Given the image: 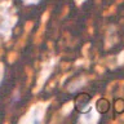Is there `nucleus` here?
Segmentation results:
<instances>
[{
    "label": "nucleus",
    "instance_id": "1",
    "mask_svg": "<svg viewBox=\"0 0 124 124\" xmlns=\"http://www.w3.org/2000/svg\"><path fill=\"white\" fill-rule=\"evenodd\" d=\"M91 102V96L88 93H79L75 98V103L74 106L79 112H84V110L87 108V106Z\"/></svg>",
    "mask_w": 124,
    "mask_h": 124
},
{
    "label": "nucleus",
    "instance_id": "2",
    "mask_svg": "<svg viewBox=\"0 0 124 124\" xmlns=\"http://www.w3.org/2000/svg\"><path fill=\"white\" fill-rule=\"evenodd\" d=\"M108 108H110V102L106 98H100L96 102V110L100 114H106L108 111Z\"/></svg>",
    "mask_w": 124,
    "mask_h": 124
},
{
    "label": "nucleus",
    "instance_id": "3",
    "mask_svg": "<svg viewBox=\"0 0 124 124\" xmlns=\"http://www.w3.org/2000/svg\"><path fill=\"white\" fill-rule=\"evenodd\" d=\"M114 108H115L116 114L124 112V100L123 98H116L115 102H114Z\"/></svg>",
    "mask_w": 124,
    "mask_h": 124
}]
</instances>
